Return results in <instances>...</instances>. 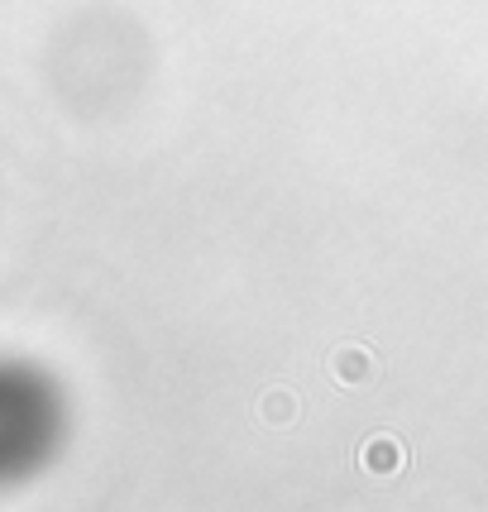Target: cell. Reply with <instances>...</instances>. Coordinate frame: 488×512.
<instances>
[{"label":"cell","mask_w":488,"mask_h":512,"mask_svg":"<svg viewBox=\"0 0 488 512\" xmlns=\"http://www.w3.org/2000/svg\"><path fill=\"white\" fill-rule=\"evenodd\" d=\"M34 441V402L15 374L0 369V469L20 465V455Z\"/></svg>","instance_id":"obj_1"}]
</instances>
